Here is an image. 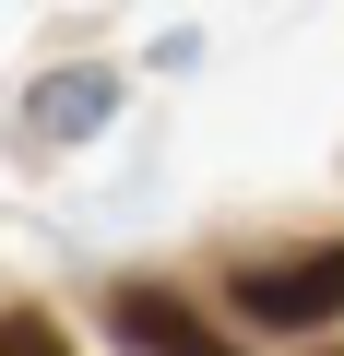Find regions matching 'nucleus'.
<instances>
[{"label": "nucleus", "mask_w": 344, "mask_h": 356, "mask_svg": "<svg viewBox=\"0 0 344 356\" xmlns=\"http://www.w3.org/2000/svg\"><path fill=\"white\" fill-rule=\"evenodd\" d=\"M309 356H344V344H309Z\"/></svg>", "instance_id": "nucleus-5"}, {"label": "nucleus", "mask_w": 344, "mask_h": 356, "mask_svg": "<svg viewBox=\"0 0 344 356\" xmlns=\"http://www.w3.org/2000/svg\"><path fill=\"white\" fill-rule=\"evenodd\" d=\"M238 321L332 332V321H344V238H320V250H297V261H249V273H238Z\"/></svg>", "instance_id": "nucleus-1"}, {"label": "nucleus", "mask_w": 344, "mask_h": 356, "mask_svg": "<svg viewBox=\"0 0 344 356\" xmlns=\"http://www.w3.org/2000/svg\"><path fill=\"white\" fill-rule=\"evenodd\" d=\"M107 107H119V72H48V83L24 95V119H36L48 143H83Z\"/></svg>", "instance_id": "nucleus-3"}, {"label": "nucleus", "mask_w": 344, "mask_h": 356, "mask_svg": "<svg viewBox=\"0 0 344 356\" xmlns=\"http://www.w3.org/2000/svg\"><path fill=\"white\" fill-rule=\"evenodd\" d=\"M107 321H119L142 356H238V332H214L202 309H179L166 285H119V297H107Z\"/></svg>", "instance_id": "nucleus-2"}, {"label": "nucleus", "mask_w": 344, "mask_h": 356, "mask_svg": "<svg viewBox=\"0 0 344 356\" xmlns=\"http://www.w3.org/2000/svg\"><path fill=\"white\" fill-rule=\"evenodd\" d=\"M0 356H72V332L48 309H0Z\"/></svg>", "instance_id": "nucleus-4"}]
</instances>
